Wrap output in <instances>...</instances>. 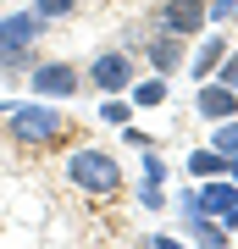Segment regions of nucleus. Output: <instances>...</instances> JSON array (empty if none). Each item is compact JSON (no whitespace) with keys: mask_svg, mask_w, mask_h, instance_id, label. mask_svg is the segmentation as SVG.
<instances>
[{"mask_svg":"<svg viewBox=\"0 0 238 249\" xmlns=\"http://www.w3.org/2000/svg\"><path fill=\"white\" fill-rule=\"evenodd\" d=\"M6 133L22 150H55V144L72 139V111H61L55 100H28V106H11Z\"/></svg>","mask_w":238,"mask_h":249,"instance_id":"obj_1","label":"nucleus"},{"mask_svg":"<svg viewBox=\"0 0 238 249\" xmlns=\"http://www.w3.org/2000/svg\"><path fill=\"white\" fill-rule=\"evenodd\" d=\"M67 183L94 194V199H116L122 194V160L111 150H100V144H78L67 155Z\"/></svg>","mask_w":238,"mask_h":249,"instance_id":"obj_2","label":"nucleus"},{"mask_svg":"<svg viewBox=\"0 0 238 249\" xmlns=\"http://www.w3.org/2000/svg\"><path fill=\"white\" fill-rule=\"evenodd\" d=\"M28 89H34L39 100H72L83 89V72L72 61H34L28 67Z\"/></svg>","mask_w":238,"mask_h":249,"instance_id":"obj_3","label":"nucleus"},{"mask_svg":"<svg viewBox=\"0 0 238 249\" xmlns=\"http://www.w3.org/2000/svg\"><path fill=\"white\" fill-rule=\"evenodd\" d=\"M155 28L183 34V39H200L205 28H211V11H205V0H161L155 6Z\"/></svg>","mask_w":238,"mask_h":249,"instance_id":"obj_4","label":"nucleus"},{"mask_svg":"<svg viewBox=\"0 0 238 249\" xmlns=\"http://www.w3.org/2000/svg\"><path fill=\"white\" fill-rule=\"evenodd\" d=\"M83 83H94L100 94H122V89H133V55H128V50H100L94 61H89Z\"/></svg>","mask_w":238,"mask_h":249,"instance_id":"obj_5","label":"nucleus"},{"mask_svg":"<svg viewBox=\"0 0 238 249\" xmlns=\"http://www.w3.org/2000/svg\"><path fill=\"white\" fill-rule=\"evenodd\" d=\"M44 28H50V22H44L34 6H28V11H6V17H0V50H34L44 39Z\"/></svg>","mask_w":238,"mask_h":249,"instance_id":"obj_6","label":"nucleus"},{"mask_svg":"<svg viewBox=\"0 0 238 249\" xmlns=\"http://www.w3.org/2000/svg\"><path fill=\"white\" fill-rule=\"evenodd\" d=\"M144 61H150L161 78H172V72L188 61V39H183V34H166V28H155L150 45H144Z\"/></svg>","mask_w":238,"mask_h":249,"instance_id":"obj_7","label":"nucleus"},{"mask_svg":"<svg viewBox=\"0 0 238 249\" xmlns=\"http://www.w3.org/2000/svg\"><path fill=\"white\" fill-rule=\"evenodd\" d=\"M194 111L205 116V122H227V116H238V89L205 78V83H194Z\"/></svg>","mask_w":238,"mask_h":249,"instance_id":"obj_8","label":"nucleus"},{"mask_svg":"<svg viewBox=\"0 0 238 249\" xmlns=\"http://www.w3.org/2000/svg\"><path fill=\"white\" fill-rule=\"evenodd\" d=\"M221 55H227V39L205 28V39H200L194 61H183V67H188V78H194V83H205V78H211V72H216V61H221Z\"/></svg>","mask_w":238,"mask_h":249,"instance_id":"obj_9","label":"nucleus"},{"mask_svg":"<svg viewBox=\"0 0 238 249\" xmlns=\"http://www.w3.org/2000/svg\"><path fill=\"white\" fill-rule=\"evenodd\" d=\"M221 172H227V155H221L216 144H211V150H194V155H188V178H194V183L221 178Z\"/></svg>","mask_w":238,"mask_h":249,"instance_id":"obj_10","label":"nucleus"},{"mask_svg":"<svg viewBox=\"0 0 238 249\" xmlns=\"http://www.w3.org/2000/svg\"><path fill=\"white\" fill-rule=\"evenodd\" d=\"M133 111H139V106H133V100H122V94H106V100H100V122H106V127H128Z\"/></svg>","mask_w":238,"mask_h":249,"instance_id":"obj_11","label":"nucleus"},{"mask_svg":"<svg viewBox=\"0 0 238 249\" xmlns=\"http://www.w3.org/2000/svg\"><path fill=\"white\" fill-rule=\"evenodd\" d=\"M34 61H39L34 50H0V78H6V83H22V72L34 67Z\"/></svg>","mask_w":238,"mask_h":249,"instance_id":"obj_12","label":"nucleus"},{"mask_svg":"<svg viewBox=\"0 0 238 249\" xmlns=\"http://www.w3.org/2000/svg\"><path fill=\"white\" fill-rule=\"evenodd\" d=\"M161 100H166V78H144V83H133V106H161Z\"/></svg>","mask_w":238,"mask_h":249,"instance_id":"obj_13","label":"nucleus"},{"mask_svg":"<svg viewBox=\"0 0 238 249\" xmlns=\"http://www.w3.org/2000/svg\"><path fill=\"white\" fill-rule=\"evenodd\" d=\"M34 11H39L44 22H67L72 11H78V0H34Z\"/></svg>","mask_w":238,"mask_h":249,"instance_id":"obj_14","label":"nucleus"},{"mask_svg":"<svg viewBox=\"0 0 238 249\" xmlns=\"http://www.w3.org/2000/svg\"><path fill=\"white\" fill-rule=\"evenodd\" d=\"M211 144H216L221 155H238V116H227V122H216V139H211Z\"/></svg>","mask_w":238,"mask_h":249,"instance_id":"obj_15","label":"nucleus"},{"mask_svg":"<svg viewBox=\"0 0 238 249\" xmlns=\"http://www.w3.org/2000/svg\"><path fill=\"white\" fill-rule=\"evenodd\" d=\"M139 205H144V211H166V188H161L155 178H144L139 183Z\"/></svg>","mask_w":238,"mask_h":249,"instance_id":"obj_16","label":"nucleus"},{"mask_svg":"<svg viewBox=\"0 0 238 249\" xmlns=\"http://www.w3.org/2000/svg\"><path fill=\"white\" fill-rule=\"evenodd\" d=\"M211 78H216V83H227V89H238V50H233V45H227V55L216 61V72H211Z\"/></svg>","mask_w":238,"mask_h":249,"instance_id":"obj_17","label":"nucleus"},{"mask_svg":"<svg viewBox=\"0 0 238 249\" xmlns=\"http://www.w3.org/2000/svg\"><path fill=\"white\" fill-rule=\"evenodd\" d=\"M205 11H211V22H233L238 0H205Z\"/></svg>","mask_w":238,"mask_h":249,"instance_id":"obj_18","label":"nucleus"},{"mask_svg":"<svg viewBox=\"0 0 238 249\" xmlns=\"http://www.w3.org/2000/svg\"><path fill=\"white\" fill-rule=\"evenodd\" d=\"M144 178H155V183H166V160L155 155V144H150V155H144Z\"/></svg>","mask_w":238,"mask_h":249,"instance_id":"obj_19","label":"nucleus"},{"mask_svg":"<svg viewBox=\"0 0 238 249\" xmlns=\"http://www.w3.org/2000/svg\"><path fill=\"white\" fill-rule=\"evenodd\" d=\"M122 139H128V144H133V150H150V133H144V127H133V122H128V127H122Z\"/></svg>","mask_w":238,"mask_h":249,"instance_id":"obj_20","label":"nucleus"},{"mask_svg":"<svg viewBox=\"0 0 238 249\" xmlns=\"http://www.w3.org/2000/svg\"><path fill=\"white\" fill-rule=\"evenodd\" d=\"M144 244H155V249H183V244L172 238V232H150V238H144Z\"/></svg>","mask_w":238,"mask_h":249,"instance_id":"obj_21","label":"nucleus"},{"mask_svg":"<svg viewBox=\"0 0 238 249\" xmlns=\"http://www.w3.org/2000/svg\"><path fill=\"white\" fill-rule=\"evenodd\" d=\"M227 178H233V183H238V155H227Z\"/></svg>","mask_w":238,"mask_h":249,"instance_id":"obj_22","label":"nucleus"},{"mask_svg":"<svg viewBox=\"0 0 238 249\" xmlns=\"http://www.w3.org/2000/svg\"><path fill=\"white\" fill-rule=\"evenodd\" d=\"M227 232H233V238H238V222H227Z\"/></svg>","mask_w":238,"mask_h":249,"instance_id":"obj_23","label":"nucleus"},{"mask_svg":"<svg viewBox=\"0 0 238 249\" xmlns=\"http://www.w3.org/2000/svg\"><path fill=\"white\" fill-rule=\"evenodd\" d=\"M233 28H238V11H233Z\"/></svg>","mask_w":238,"mask_h":249,"instance_id":"obj_24","label":"nucleus"},{"mask_svg":"<svg viewBox=\"0 0 238 249\" xmlns=\"http://www.w3.org/2000/svg\"><path fill=\"white\" fill-rule=\"evenodd\" d=\"M0 6H6V0H0Z\"/></svg>","mask_w":238,"mask_h":249,"instance_id":"obj_25","label":"nucleus"}]
</instances>
